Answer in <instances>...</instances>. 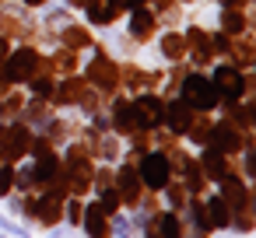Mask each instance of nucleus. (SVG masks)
Listing matches in <instances>:
<instances>
[{
	"instance_id": "nucleus-2",
	"label": "nucleus",
	"mask_w": 256,
	"mask_h": 238,
	"mask_svg": "<svg viewBox=\"0 0 256 238\" xmlns=\"http://www.w3.org/2000/svg\"><path fill=\"white\" fill-rule=\"evenodd\" d=\"M140 175H144L148 186H162V182L168 179V161H165L162 154H151V158L140 165Z\"/></svg>"
},
{
	"instance_id": "nucleus-4",
	"label": "nucleus",
	"mask_w": 256,
	"mask_h": 238,
	"mask_svg": "<svg viewBox=\"0 0 256 238\" xmlns=\"http://www.w3.org/2000/svg\"><path fill=\"white\" fill-rule=\"evenodd\" d=\"M218 88L228 91V98H238V91H242V77H238V70L221 67V70H218Z\"/></svg>"
},
{
	"instance_id": "nucleus-10",
	"label": "nucleus",
	"mask_w": 256,
	"mask_h": 238,
	"mask_svg": "<svg viewBox=\"0 0 256 238\" xmlns=\"http://www.w3.org/2000/svg\"><path fill=\"white\" fill-rule=\"evenodd\" d=\"M74 4H81V0H74Z\"/></svg>"
},
{
	"instance_id": "nucleus-7",
	"label": "nucleus",
	"mask_w": 256,
	"mask_h": 238,
	"mask_svg": "<svg viewBox=\"0 0 256 238\" xmlns=\"http://www.w3.org/2000/svg\"><path fill=\"white\" fill-rule=\"evenodd\" d=\"M193 39H200V32H193ZM200 42H207V39H200ZM196 56H207V46H196Z\"/></svg>"
},
{
	"instance_id": "nucleus-6",
	"label": "nucleus",
	"mask_w": 256,
	"mask_h": 238,
	"mask_svg": "<svg viewBox=\"0 0 256 238\" xmlns=\"http://www.w3.org/2000/svg\"><path fill=\"white\" fill-rule=\"evenodd\" d=\"M151 28H154V18H151V14H144V11H140V14H137V18H134V35H148V32H151Z\"/></svg>"
},
{
	"instance_id": "nucleus-5",
	"label": "nucleus",
	"mask_w": 256,
	"mask_h": 238,
	"mask_svg": "<svg viewBox=\"0 0 256 238\" xmlns=\"http://www.w3.org/2000/svg\"><path fill=\"white\" fill-rule=\"evenodd\" d=\"M28 67H32V56L28 53H18L11 60V77H28Z\"/></svg>"
},
{
	"instance_id": "nucleus-9",
	"label": "nucleus",
	"mask_w": 256,
	"mask_h": 238,
	"mask_svg": "<svg viewBox=\"0 0 256 238\" xmlns=\"http://www.w3.org/2000/svg\"><path fill=\"white\" fill-rule=\"evenodd\" d=\"M28 4H39V0H28Z\"/></svg>"
},
{
	"instance_id": "nucleus-8",
	"label": "nucleus",
	"mask_w": 256,
	"mask_h": 238,
	"mask_svg": "<svg viewBox=\"0 0 256 238\" xmlns=\"http://www.w3.org/2000/svg\"><path fill=\"white\" fill-rule=\"evenodd\" d=\"M224 4H235V0H224Z\"/></svg>"
},
{
	"instance_id": "nucleus-1",
	"label": "nucleus",
	"mask_w": 256,
	"mask_h": 238,
	"mask_svg": "<svg viewBox=\"0 0 256 238\" xmlns=\"http://www.w3.org/2000/svg\"><path fill=\"white\" fill-rule=\"evenodd\" d=\"M182 98H186L193 109H210V105L218 102V91H214L207 81H200V77H190V81H186V88H182Z\"/></svg>"
},
{
	"instance_id": "nucleus-3",
	"label": "nucleus",
	"mask_w": 256,
	"mask_h": 238,
	"mask_svg": "<svg viewBox=\"0 0 256 238\" xmlns=\"http://www.w3.org/2000/svg\"><path fill=\"white\" fill-rule=\"evenodd\" d=\"M116 4H120V0H84L88 18H92V21H98V25L112 21V7H116Z\"/></svg>"
}]
</instances>
